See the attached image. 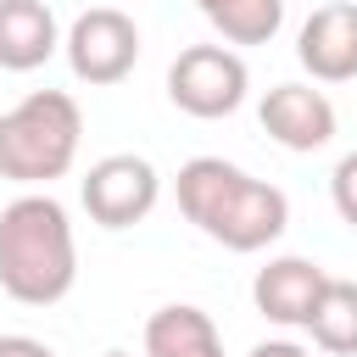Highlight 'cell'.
<instances>
[{"label": "cell", "instance_id": "cell-9", "mask_svg": "<svg viewBox=\"0 0 357 357\" xmlns=\"http://www.w3.org/2000/svg\"><path fill=\"white\" fill-rule=\"evenodd\" d=\"M296 61L318 78V84H346L357 78V0H335L318 6L301 33H296Z\"/></svg>", "mask_w": 357, "mask_h": 357}, {"label": "cell", "instance_id": "cell-2", "mask_svg": "<svg viewBox=\"0 0 357 357\" xmlns=\"http://www.w3.org/2000/svg\"><path fill=\"white\" fill-rule=\"evenodd\" d=\"M78 279L73 218L50 190L0 206V290L22 307H56Z\"/></svg>", "mask_w": 357, "mask_h": 357}, {"label": "cell", "instance_id": "cell-7", "mask_svg": "<svg viewBox=\"0 0 357 357\" xmlns=\"http://www.w3.org/2000/svg\"><path fill=\"white\" fill-rule=\"evenodd\" d=\"M257 117H262L268 139L284 145V151H324L335 139V106L312 84H273L262 95Z\"/></svg>", "mask_w": 357, "mask_h": 357}, {"label": "cell", "instance_id": "cell-5", "mask_svg": "<svg viewBox=\"0 0 357 357\" xmlns=\"http://www.w3.org/2000/svg\"><path fill=\"white\" fill-rule=\"evenodd\" d=\"M78 195H84L89 223H100V229H134V223H145V218L156 212V201H162V173H156L145 156H134V151H112V156H100V162L84 173Z\"/></svg>", "mask_w": 357, "mask_h": 357}, {"label": "cell", "instance_id": "cell-16", "mask_svg": "<svg viewBox=\"0 0 357 357\" xmlns=\"http://www.w3.org/2000/svg\"><path fill=\"white\" fill-rule=\"evenodd\" d=\"M245 357H312L307 346H296V340H257Z\"/></svg>", "mask_w": 357, "mask_h": 357}, {"label": "cell", "instance_id": "cell-12", "mask_svg": "<svg viewBox=\"0 0 357 357\" xmlns=\"http://www.w3.org/2000/svg\"><path fill=\"white\" fill-rule=\"evenodd\" d=\"M307 335L318 351L329 357H357V284L351 279H329L312 318H307Z\"/></svg>", "mask_w": 357, "mask_h": 357}, {"label": "cell", "instance_id": "cell-4", "mask_svg": "<svg viewBox=\"0 0 357 357\" xmlns=\"http://www.w3.org/2000/svg\"><path fill=\"white\" fill-rule=\"evenodd\" d=\"M245 89H251V73H245L240 50H229V45H190L167 67V100L201 123L240 112Z\"/></svg>", "mask_w": 357, "mask_h": 357}, {"label": "cell", "instance_id": "cell-8", "mask_svg": "<svg viewBox=\"0 0 357 357\" xmlns=\"http://www.w3.org/2000/svg\"><path fill=\"white\" fill-rule=\"evenodd\" d=\"M324 284H329V273H324L312 257H273L268 268H257L251 301H257V312H262L268 324H279V329H307Z\"/></svg>", "mask_w": 357, "mask_h": 357}, {"label": "cell", "instance_id": "cell-14", "mask_svg": "<svg viewBox=\"0 0 357 357\" xmlns=\"http://www.w3.org/2000/svg\"><path fill=\"white\" fill-rule=\"evenodd\" d=\"M329 201H335L340 223L357 229V151H346V156L335 162V173H329Z\"/></svg>", "mask_w": 357, "mask_h": 357}, {"label": "cell", "instance_id": "cell-6", "mask_svg": "<svg viewBox=\"0 0 357 357\" xmlns=\"http://www.w3.org/2000/svg\"><path fill=\"white\" fill-rule=\"evenodd\" d=\"M61 50H67V67H73L78 84L106 89V84H123V78L134 73V61H139V28H134L128 11L95 6V11H84V17L67 28Z\"/></svg>", "mask_w": 357, "mask_h": 357}, {"label": "cell", "instance_id": "cell-11", "mask_svg": "<svg viewBox=\"0 0 357 357\" xmlns=\"http://www.w3.org/2000/svg\"><path fill=\"white\" fill-rule=\"evenodd\" d=\"M145 357H223V335H218V324L201 307L173 301V307L151 312V324H145Z\"/></svg>", "mask_w": 357, "mask_h": 357}, {"label": "cell", "instance_id": "cell-3", "mask_svg": "<svg viewBox=\"0 0 357 357\" xmlns=\"http://www.w3.org/2000/svg\"><path fill=\"white\" fill-rule=\"evenodd\" d=\"M84 112L67 89H33L11 112H0V178L11 184H50L67 178L78 162Z\"/></svg>", "mask_w": 357, "mask_h": 357}, {"label": "cell", "instance_id": "cell-15", "mask_svg": "<svg viewBox=\"0 0 357 357\" xmlns=\"http://www.w3.org/2000/svg\"><path fill=\"white\" fill-rule=\"evenodd\" d=\"M0 357H56V351L33 335H0Z\"/></svg>", "mask_w": 357, "mask_h": 357}, {"label": "cell", "instance_id": "cell-1", "mask_svg": "<svg viewBox=\"0 0 357 357\" xmlns=\"http://www.w3.org/2000/svg\"><path fill=\"white\" fill-rule=\"evenodd\" d=\"M173 190H178V212L223 251H262L290 229L284 190L223 156H190L173 178Z\"/></svg>", "mask_w": 357, "mask_h": 357}, {"label": "cell", "instance_id": "cell-13", "mask_svg": "<svg viewBox=\"0 0 357 357\" xmlns=\"http://www.w3.org/2000/svg\"><path fill=\"white\" fill-rule=\"evenodd\" d=\"M195 11L229 45H268L284 28V0H195Z\"/></svg>", "mask_w": 357, "mask_h": 357}, {"label": "cell", "instance_id": "cell-10", "mask_svg": "<svg viewBox=\"0 0 357 357\" xmlns=\"http://www.w3.org/2000/svg\"><path fill=\"white\" fill-rule=\"evenodd\" d=\"M56 50H61V28L45 0H0V67L6 73H33Z\"/></svg>", "mask_w": 357, "mask_h": 357}, {"label": "cell", "instance_id": "cell-17", "mask_svg": "<svg viewBox=\"0 0 357 357\" xmlns=\"http://www.w3.org/2000/svg\"><path fill=\"white\" fill-rule=\"evenodd\" d=\"M100 357H134V351H100Z\"/></svg>", "mask_w": 357, "mask_h": 357}]
</instances>
